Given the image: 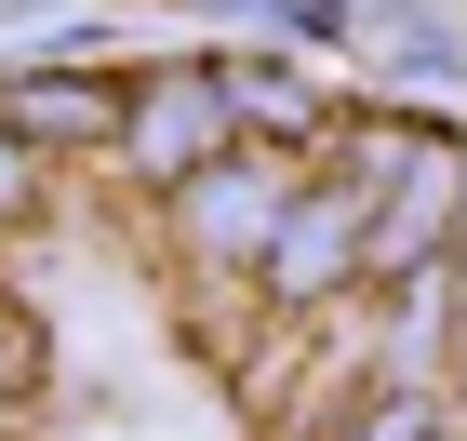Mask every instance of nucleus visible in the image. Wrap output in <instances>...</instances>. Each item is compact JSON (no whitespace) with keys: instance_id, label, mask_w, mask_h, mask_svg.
Listing matches in <instances>:
<instances>
[{"instance_id":"f257e3e1","label":"nucleus","mask_w":467,"mask_h":441,"mask_svg":"<svg viewBox=\"0 0 467 441\" xmlns=\"http://www.w3.org/2000/svg\"><path fill=\"white\" fill-rule=\"evenodd\" d=\"M120 134H134L147 161L201 174V161H227V94H214V80H147L134 108H120Z\"/></svg>"},{"instance_id":"f03ea898","label":"nucleus","mask_w":467,"mask_h":441,"mask_svg":"<svg viewBox=\"0 0 467 441\" xmlns=\"http://www.w3.org/2000/svg\"><path fill=\"white\" fill-rule=\"evenodd\" d=\"M348 201H307V215H281V227H267V281H281V294H321L334 281V255H348Z\"/></svg>"},{"instance_id":"7ed1b4c3","label":"nucleus","mask_w":467,"mask_h":441,"mask_svg":"<svg viewBox=\"0 0 467 441\" xmlns=\"http://www.w3.org/2000/svg\"><path fill=\"white\" fill-rule=\"evenodd\" d=\"M14 134H120V94H94V80H27V94H14Z\"/></svg>"},{"instance_id":"20e7f679","label":"nucleus","mask_w":467,"mask_h":441,"mask_svg":"<svg viewBox=\"0 0 467 441\" xmlns=\"http://www.w3.org/2000/svg\"><path fill=\"white\" fill-rule=\"evenodd\" d=\"M201 227H254V174H214V187H201Z\"/></svg>"},{"instance_id":"39448f33","label":"nucleus","mask_w":467,"mask_h":441,"mask_svg":"<svg viewBox=\"0 0 467 441\" xmlns=\"http://www.w3.org/2000/svg\"><path fill=\"white\" fill-rule=\"evenodd\" d=\"M27 201H40V174H27V147L0 134V215H27Z\"/></svg>"}]
</instances>
